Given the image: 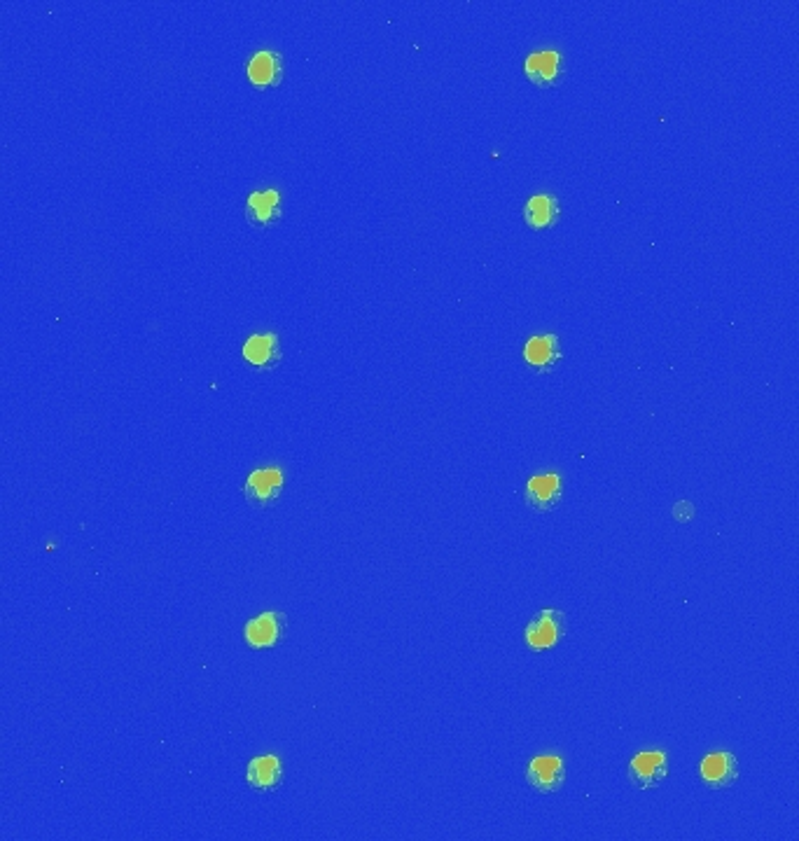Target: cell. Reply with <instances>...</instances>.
<instances>
[{
	"mask_svg": "<svg viewBox=\"0 0 799 841\" xmlns=\"http://www.w3.org/2000/svg\"><path fill=\"white\" fill-rule=\"evenodd\" d=\"M566 636V617L557 608H543L526 624L524 645L531 652L554 650Z\"/></svg>",
	"mask_w": 799,
	"mask_h": 841,
	"instance_id": "6da1fadb",
	"label": "cell"
},
{
	"mask_svg": "<svg viewBox=\"0 0 799 841\" xmlns=\"http://www.w3.org/2000/svg\"><path fill=\"white\" fill-rule=\"evenodd\" d=\"M283 493V470L279 465H262V468H255L248 472L246 484H243V496H246V503L253 507H260V510H267L279 503Z\"/></svg>",
	"mask_w": 799,
	"mask_h": 841,
	"instance_id": "7a4b0ae2",
	"label": "cell"
},
{
	"mask_svg": "<svg viewBox=\"0 0 799 841\" xmlns=\"http://www.w3.org/2000/svg\"><path fill=\"white\" fill-rule=\"evenodd\" d=\"M526 783L540 795H554L566 783V760L559 753H540L526 764Z\"/></svg>",
	"mask_w": 799,
	"mask_h": 841,
	"instance_id": "3957f363",
	"label": "cell"
},
{
	"mask_svg": "<svg viewBox=\"0 0 799 841\" xmlns=\"http://www.w3.org/2000/svg\"><path fill=\"white\" fill-rule=\"evenodd\" d=\"M627 776L638 790H652L669 776V753L666 750H643L627 764Z\"/></svg>",
	"mask_w": 799,
	"mask_h": 841,
	"instance_id": "277c9868",
	"label": "cell"
},
{
	"mask_svg": "<svg viewBox=\"0 0 799 841\" xmlns=\"http://www.w3.org/2000/svg\"><path fill=\"white\" fill-rule=\"evenodd\" d=\"M286 615L279 610H267V613L255 615L253 620L243 627V641L250 650H272L281 643L283 631H286Z\"/></svg>",
	"mask_w": 799,
	"mask_h": 841,
	"instance_id": "5b68a950",
	"label": "cell"
},
{
	"mask_svg": "<svg viewBox=\"0 0 799 841\" xmlns=\"http://www.w3.org/2000/svg\"><path fill=\"white\" fill-rule=\"evenodd\" d=\"M697 774L708 790L732 788L739 781V760L727 750H713V753L701 757Z\"/></svg>",
	"mask_w": 799,
	"mask_h": 841,
	"instance_id": "8992f818",
	"label": "cell"
},
{
	"mask_svg": "<svg viewBox=\"0 0 799 841\" xmlns=\"http://www.w3.org/2000/svg\"><path fill=\"white\" fill-rule=\"evenodd\" d=\"M561 498H564V482H561L557 470H543L528 477L524 489V500L528 507L538 512H552L561 503Z\"/></svg>",
	"mask_w": 799,
	"mask_h": 841,
	"instance_id": "52a82bcc",
	"label": "cell"
},
{
	"mask_svg": "<svg viewBox=\"0 0 799 841\" xmlns=\"http://www.w3.org/2000/svg\"><path fill=\"white\" fill-rule=\"evenodd\" d=\"M241 356L253 370L267 372L281 363V342L274 332H255L241 346Z\"/></svg>",
	"mask_w": 799,
	"mask_h": 841,
	"instance_id": "ba28073f",
	"label": "cell"
},
{
	"mask_svg": "<svg viewBox=\"0 0 799 841\" xmlns=\"http://www.w3.org/2000/svg\"><path fill=\"white\" fill-rule=\"evenodd\" d=\"M524 363L528 365V370L538 372V374H547V372H554L557 370V365L561 363V342L557 335H536L531 337L528 342L524 344Z\"/></svg>",
	"mask_w": 799,
	"mask_h": 841,
	"instance_id": "9c48e42d",
	"label": "cell"
},
{
	"mask_svg": "<svg viewBox=\"0 0 799 841\" xmlns=\"http://www.w3.org/2000/svg\"><path fill=\"white\" fill-rule=\"evenodd\" d=\"M246 220L253 227L267 229L281 220V194L272 187L253 190L246 199Z\"/></svg>",
	"mask_w": 799,
	"mask_h": 841,
	"instance_id": "30bf717a",
	"label": "cell"
},
{
	"mask_svg": "<svg viewBox=\"0 0 799 841\" xmlns=\"http://www.w3.org/2000/svg\"><path fill=\"white\" fill-rule=\"evenodd\" d=\"M524 73L536 87H557L561 73H564V59L557 50L536 52L526 57Z\"/></svg>",
	"mask_w": 799,
	"mask_h": 841,
	"instance_id": "8fae6325",
	"label": "cell"
},
{
	"mask_svg": "<svg viewBox=\"0 0 799 841\" xmlns=\"http://www.w3.org/2000/svg\"><path fill=\"white\" fill-rule=\"evenodd\" d=\"M248 82L255 89H272L283 78V59L274 50H260L248 59Z\"/></svg>",
	"mask_w": 799,
	"mask_h": 841,
	"instance_id": "7c38bea8",
	"label": "cell"
},
{
	"mask_svg": "<svg viewBox=\"0 0 799 841\" xmlns=\"http://www.w3.org/2000/svg\"><path fill=\"white\" fill-rule=\"evenodd\" d=\"M246 781L250 788L260 792H274L283 783V764L279 755L267 753L253 757L246 767Z\"/></svg>",
	"mask_w": 799,
	"mask_h": 841,
	"instance_id": "4fadbf2b",
	"label": "cell"
},
{
	"mask_svg": "<svg viewBox=\"0 0 799 841\" xmlns=\"http://www.w3.org/2000/svg\"><path fill=\"white\" fill-rule=\"evenodd\" d=\"M559 201L554 194H536L526 201L524 206V220L533 229H547L559 220Z\"/></svg>",
	"mask_w": 799,
	"mask_h": 841,
	"instance_id": "5bb4252c",
	"label": "cell"
},
{
	"mask_svg": "<svg viewBox=\"0 0 799 841\" xmlns=\"http://www.w3.org/2000/svg\"><path fill=\"white\" fill-rule=\"evenodd\" d=\"M694 517V505L687 503V500H680V503L673 507V519L676 521H690Z\"/></svg>",
	"mask_w": 799,
	"mask_h": 841,
	"instance_id": "9a60e30c",
	"label": "cell"
}]
</instances>
